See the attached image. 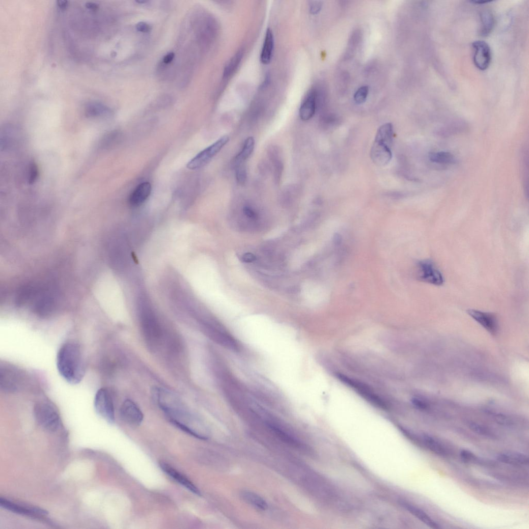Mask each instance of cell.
<instances>
[{
    "mask_svg": "<svg viewBox=\"0 0 529 529\" xmlns=\"http://www.w3.org/2000/svg\"><path fill=\"white\" fill-rule=\"evenodd\" d=\"M0 505L6 510L13 513L37 518L45 516L48 512L43 509L34 506L17 503L6 498H0Z\"/></svg>",
    "mask_w": 529,
    "mask_h": 529,
    "instance_id": "obj_7",
    "label": "cell"
},
{
    "mask_svg": "<svg viewBox=\"0 0 529 529\" xmlns=\"http://www.w3.org/2000/svg\"><path fill=\"white\" fill-rule=\"evenodd\" d=\"M473 62L475 66L481 71H485L490 66L492 53L490 46L485 42L477 41L473 44Z\"/></svg>",
    "mask_w": 529,
    "mask_h": 529,
    "instance_id": "obj_10",
    "label": "cell"
},
{
    "mask_svg": "<svg viewBox=\"0 0 529 529\" xmlns=\"http://www.w3.org/2000/svg\"><path fill=\"white\" fill-rule=\"evenodd\" d=\"M275 46V40L271 28L267 29L260 56L261 62L267 65L272 61Z\"/></svg>",
    "mask_w": 529,
    "mask_h": 529,
    "instance_id": "obj_15",
    "label": "cell"
},
{
    "mask_svg": "<svg viewBox=\"0 0 529 529\" xmlns=\"http://www.w3.org/2000/svg\"><path fill=\"white\" fill-rule=\"evenodd\" d=\"M119 413L122 420L130 425L138 426L143 421L144 415L141 409L131 400L123 402Z\"/></svg>",
    "mask_w": 529,
    "mask_h": 529,
    "instance_id": "obj_9",
    "label": "cell"
},
{
    "mask_svg": "<svg viewBox=\"0 0 529 529\" xmlns=\"http://www.w3.org/2000/svg\"><path fill=\"white\" fill-rule=\"evenodd\" d=\"M58 6L62 9L65 8L67 6V2L64 1H58Z\"/></svg>",
    "mask_w": 529,
    "mask_h": 529,
    "instance_id": "obj_38",
    "label": "cell"
},
{
    "mask_svg": "<svg viewBox=\"0 0 529 529\" xmlns=\"http://www.w3.org/2000/svg\"><path fill=\"white\" fill-rule=\"evenodd\" d=\"M317 93L315 89H311L306 95L299 109V115L304 121L312 118L314 115L316 109Z\"/></svg>",
    "mask_w": 529,
    "mask_h": 529,
    "instance_id": "obj_13",
    "label": "cell"
},
{
    "mask_svg": "<svg viewBox=\"0 0 529 529\" xmlns=\"http://www.w3.org/2000/svg\"><path fill=\"white\" fill-rule=\"evenodd\" d=\"M522 163L523 165L522 166L523 168V176L525 185V192L527 193L528 192V152H524V156L523 157Z\"/></svg>",
    "mask_w": 529,
    "mask_h": 529,
    "instance_id": "obj_29",
    "label": "cell"
},
{
    "mask_svg": "<svg viewBox=\"0 0 529 529\" xmlns=\"http://www.w3.org/2000/svg\"><path fill=\"white\" fill-rule=\"evenodd\" d=\"M229 138L224 136L220 138L214 144L204 149L190 161L187 165L190 169H196L202 167L214 157L228 142Z\"/></svg>",
    "mask_w": 529,
    "mask_h": 529,
    "instance_id": "obj_6",
    "label": "cell"
},
{
    "mask_svg": "<svg viewBox=\"0 0 529 529\" xmlns=\"http://www.w3.org/2000/svg\"><path fill=\"white\" fill-rule=\"evenodd\" d=\"M175 55L173 53H170L167 55L163 59V62L165 64H169L172 62L174 58Z\"/></svg>",
    "mask_w": 529,
    "mask_h": 529,
    "instance_id": "obj_35",
    "label": "cell"
},
{
    "mask_svg": "<svg viewBox=\"0 0 529 529\" xmlns=\"http://www.w3.org/2000/svg\"><path fill=\"white\" fill-rule=\"evenodd\" d=\"M56 365L59 374L68 383L76 385L81 383L85 373L81 347L74 342L63 344L57 354Z\"/></svg>",
    "mask_w": 529,
    "mask_h": 529,
    "instance_id": "obj_1",
    "label": "cell"
},
{
    "mask_svg": "<svg viewBox=\"0 0 529 529\" xmlns=\"http://www.w3.org/2000/svg\"><path fill=\"white\" fill-rule=\"evenodd\" d=\"M136 2L137 3H141V4L142 3L143 4V3H145L148 2V1H137Z\"/></svg>",
    "mask_w": 529,
    "mask_h": 529,
    "instance_id": "obj_39",
    "label": "cell"
},
{
    "mask_svg": "<svg viewBox=\"0 0 529 529\" xmlns=\"http://www.w3.org/2000/svg\"><path fill=\"white\" fill-rule=\"evenodd\" d=\"M152 185L148 182L139 185L130 195L129 202L133 206H139L144 203L151 195Z\"/></svg>",
    "mask_w": 529,
    "mask_h": 529,
    "instance_id": "obj_14",
    "label": "cell"
},
{
    "mask_svg": "<svg viewBox=\"0 0 529 529\" xmlns=\"http://www.w3.org/2000/svg\"><path fill=\"white\" fill-rule=\"evenodd\" d=\"M27 381V374L21 368L5 362L0 364V388L3 392L14 393L21 391Z\"/></svg>",
    "mask_w": 529,
    "mask_h": 529,
    "instance_id": "obj_3",
    "label": "cell"
},
{
    "mask_svg": "<svg viewBox=\"0 0 529 529\" xmlns=\"http://www.w3.org/2000/svg\"><path fill=\"white\" fill-rule=\"evenodd\" d=\"M245 215L249 218L254 219L256 217V214L253 209L249 207H245L244 209Z\"/></svg>",
    "mask_w": 529,
    "mask_h": 529,
    "instance_id": "obj_34",
    "label": "cell"
},
{
    "mask_svg": "<svg viewBox=\"0 0 529 529\" xmlns=\"http://www.w3.org/2000/svg\"><path fill=\"white\" fill-rule=\"evenodd\" d=\"M369 91L367 86H362L359 88L354 95L355 101L357 104L364 103L366 100Z\"/></svg>",
    "mask_w": 529,
    "mask_h": 529,
    "instance_id": "obj_27",
    "label": "cell"
},
{
    "mask_svg": "<svg viewBox=\"0 0 529 529\" xmlns=\"http://www.w3.org/2000/svg\"><path fill=\"white\" fill-rule=\"evenodd\" d=\"M308 5L310 12L312 14L315 15L321 11L323 6V3L322 1H312L309 2Z\"/></svg>",
    "mask_w": 529,
    "mask_h": 529,
    "instance_id": "obj_31",
    "label": "cell"
},
{
    "mask_svg": "<svg viewBox=\"0 0 529 529\" xmlns=\"http://www.w3.org/2000/svg\"><path fill=\"white\" fill-rule=\"evenodd\" d=\"M481 34L486 36L492 32L495 25V20L493 14L487 11H484L481 14Z\"/></svg>",
    "mask_w": 529,
    "mask_h": 529,
    "instance_id": "obj_23",
    "label": "cell"
},
{
    "mask_svg": "<svg viewBox=\"0 0 529 529\" xmlns=\"http://www.w3.org/2000/svg\"><path fill=\"white\" fill-rule=\"evenodd\" d=\"M423 440L427 447L434 453L440 456L446 455L445 447L432 436L424 434L423 435Z\"/></svg>",
    "mask_w": 529,
    "mask_h": 529,
    "instance_id": "obj_21",
    "label": "cell"
},
{
    "mask_svg": "<svg viewBox=\"0 0 529 529\" xmlns=\"http://www.w3.org/2000/svg\"><path fill=\"white\" fill-rule=\"evenodd\" d=\"M471 430L475 433L488 438H494L495 435L486 427L476 423H472L469 425Z\"/></svg>",
    "mask_w": 529,
    "mask_h": 529,
    "instance_id": "obj_26",
    "label": "cell"
},
{
    "mask_svg": "<svg viewBox=\"0 0 529 529\" xmlns=\"http://www.w3.org/2000/svg\"><path fill=\"white\" fill-rule=\"evenodd\" d=\"M136 28L138 31L143 33H147L151 30V26L144 22L139 23Z\"/></svg>",
    "mask_w": 529,
    "mask_h": 529,
    "instance_id": "obj_33",
    "label": "cell"
},
{
    "mask_svg": "<svg viewBox=\"0 0 529 529\" xmlns=\"http://www.w3.org/2000/svg\"><path fill=\"white\" fill-rule=\"evenodd\" d=\"M245 261L251 262L255 259L254 256L251 254H247L244 256Z\"/></svg>",
    "mask_w": 529,
    "mask_h": 529,
    "instance_id": "obj_37",
    "label": "cell"
},
{
    "mask_svg": "<svg viewBox=\"0 0 529 529\" xmlns=\"http://www.w3.org/2000/svg\"><path fill=\"white\" fill-rule=\"evenodd\" d=\"M419 265L420 278L423 281L436 286L444 284V277L433 261L427 259Z\"/></svg>",
    "mask_w": 529,
    "mask_h": 529,
    "instance_id": "obj_8",
    "label": "cell"
},
{
    "mask_svg": "<svg viewBox=\"0 0 529 529\" xmlns=\"http://www.w3.org/2000/svg\"><path fill=\"white\" fill-rule=\"evenodd\" d=\"M500 462L513 465H526L529 464V457L525 454L516 452H506L497 456Z\"/></svg>",
    "mask_w": 529,
    "mask_h": 529,
    "instance_id": "obj_16",
    "label": "cell"
},
{
    "mask_svg": "<svg viewBox=\"0 0 529 529\" xmlns=\"http://www.w3.org/2000/svg\"><path fill=\"white\" fill-rule=\"evenodd\" d=\"M96 413L107 422H115V411L113 397L108 389L102 388L97 392L94 399Z\"/></svg>",
    "mask_w": 529,
    "mask_h": 529,
    "instance_id": "obj_5",
    "label": "cell"
},
{
    "mask_svg": "<svg viewBox=\"0 0 529 529\" xmlns=\"http://www.w3.org/2000/svg\"><path fill=\"white\" fill-rule=\"evenodd\" d=\"M38 171L36 165L32 163L29 167L28 173V181L30 184L34 183L38 176Z\"/></svg>",
    "mask_w": 529,
    "mask_h": 529,
    "instance_id": "obj_30",
    "label": "cell"
},
{
    "mask_svg": "<svg viewBox=\"0 0 529 529\" xmlns=\"http://www.w3.org/2000/svg\"><path fill=\"white\" fill-rule=\"evenodd\" d=\"M159 466L165 473L173 479L178 483L185 487L188 490L196 495H201L200 491H199L197 487L193 483L171 465L164 462H160Z\"/></svg>",
    "mask_w": 529,
    "mask_h": 529,
    "instance_id": "obj_12",
    "label": "cell"
},
{
    "mask_svg": "<svg viewBox=\"0 0 529 529\" xmlns=\"http://www.w3.org/2000/svg\"><path fill=\"white\" fill-rule=\"evenodd\" d=\"M414 403L417 407L420 409H424L427 407V405L425 402L421 400H418V399L415 400Z\"/></svg>",
    "mask_w": 529,
    "mask_h": 529,
    "instance_id": "obj_36",
    "label": "cell"
},
{
    "mask_svg": "<svg viewBox=\"0 0 529 529\" xmlns=\"http://www.w3.org/2000/svg\"><path fill=\"white\" fill-rule=\"evenodd\" d=\"M461 457L463 461L466 463L474 462L476 460L475 455L473 452L466 450H462Z\"/></svg>",
    "mask_w": 529,
    "mask_h": 529,
    "instance_id": "obj_32",
    "label": "cell"
},
{
    "mask_svg": "<svg viewBox=\"0 0 529 529\" xmlns=\"http://www.w3.org/2000/svg\"><path fill=\"white\" fill-rule=\"evenodd\" d=\"M467 313L489 333L492 334L497 333L498 323L497 317L494 314L473 309H469Z\"/></svg>",
    "mask_w": 529,
    "mask_h": 529,
    "instance_id": "obj_11",
    "label": "cell"
},
{
    "mask_svg": "<svg viewBox=\"0 0 529 529\" xmlns=\"http://www.w3.org/2000/svg\"><path fill=\"white\" fill-rule=\"evenodd\" d=\"M109 112L107 108L99 104H91L86 108V114L88 116L97 117L104 115Z\"/></svg>",
    "mask_w": 529,
    "mask_h": 529,
    "instance_id": "obj_24",
    "label": "cell"
},
{
    "mask_svg": "<svg viewBox=\"0 0 529 529\" xmlns=\"http://www.w3.org/2000/svg\"><path fill=\"white\" fill-rule=\"evenodd\" d=\"M236 177L238 183L244 185L247 181V172L244 164L236 166Z\"/></svg>",
    "mask_w": 529,
    "mask_h": 529,
    "instance_id": "obj_28",
    "label": "cell"
},
{
    "mask_svg": "<svg viewBox=\"0 0 529 529\" xmlns=\"http://www.w3.org/2000/svg\"><path fill=\"white\" fill-rule=\"evenodd\" d=\"M393 136V126L390 123H386L378 129L370 152L371 158L377 166H385L391 161Z\"/></svg>",
    "mask_w": 529,
    "mask_h": 529,
    "instance_id": "obj_2",
    "label": "cell"
},
{
    "mask_svg": "<svg viewBox=\"0 0 529 529\" xmlns=\"http://www.w3.org/2000/svg\"><path fill=\"white\" fill-rule=\"evenodd\" d=\"M429 159L432 163L438 164L450 165L457 162L455 156L447 152L432 153L429 155Z\"/></svg>",
    "mask_w": 529,
    "mask_h": 529,
    "instance_id": "obj_22",
    "label": "cell"
},
{
    "mask_svg": "<svg viewBox=\"0 0 529 529\" xmlns=\"http://www.w3.org/2000/svg\"><path fill=\"white\" fill-rule=\"evenodd\" d=\"M255 140L253 137L248 138L244 143L242 150L235 157L236 166L244 164V162L251 156L253 152Z\"/></svg>",
    "mask_w": 529,
    "mask_h": 529,
    "instance_id": "obj_19",
    "label": "cell"
},
{
    "mask_svg": "<svg viewBox=\"0 0 529 529\" xmlns=\"http://www.w3.org/2000/svg\"><path fill=\"white\" fill-rule=\"evenodd\" d=\"M244 54L243 50H239L228 62L223 73L224 79L230 78L235 73L243 60Z\"/></svg>",
    "mask_w": 529,
    "mask_h": 529,
    "instance_id": "obj_18",
    "label": "cell"
},
{
    "mask_svg": "<svg viewBox=\"0 0 529 529\" xmlns=\"http://www.w3.org/2000/svg\"><path fill=\"white\" fill-rule=\"evenodd\" d=\"M402 505L407 511L416 516L429 527L432 529H440L441 527L433 519L421 509L407 503H403Z\"/></svg>",
    "mask_w": 529,
    "mask_h": 529,
    "instance_id": "obj_17",
    "label": "cell"
},
{
    "mask_svg": "<svg viewBox=\"0 0 529 529\" xmlns=\"http://www.w3.org/2000/svg\"><path fill=\"white\" fill-rule=\"evenodd\" d=\"M34 414L37 423L50 432L57 431L62 425L60 415L53 404L43 401L37 403Z\"/></svg>",
    "mask_w": 529,
    "mask_h": 529,
    "instance_id": "obj_4",
    "label": "cell"
},
{
    "mask_svg": "<svg viewBox=\"0 0 529 529\" xmlns=\"http://www.w3.org/2000/svg\"><path fill=\"white\" fill-rule=\"evenodd\" d=\"M242 497L247 503L259 510L265 511L268 508V504L264 499L254 493L244 491L242 493Z\"/></svg>",
    "mask_w": 529,
    "mask_h": 529,
    "instance_id": "obj_20",
    "label": "cell"
},
{
    "mask_svg": "<svg viewBox=\"0 0 529 529\" xmlns=\"http://www.w3.org/2000/svg\"><path fill=\"white\" fill-rule=\"evenodd\" d=\"M267 425L269 428L271 429V430H272L279 438H281L283 441L294 445H298V442L295 439L281 430L280 428L278 427L273 423L269 422L267 423Z\"/></svg>",
    "mask_w": 529,
    "mask_h": 529,
    "instance_id": "obj_25",
    "label": "cell"
}]
</instances>
